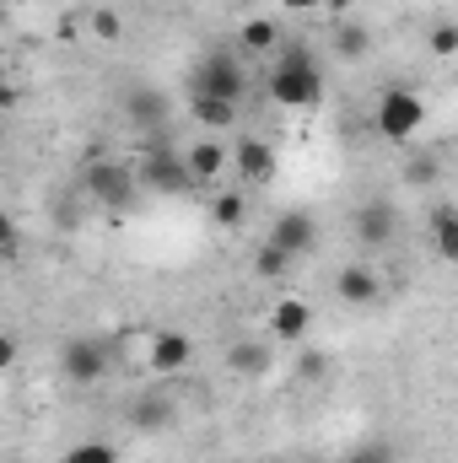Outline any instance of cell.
Wrapping results in <instances>:
<instances>
[{"instance_id": "6da1fadb", "label": "cell", "mask_w": 458, "mask_h": 463, "mask_svg": "<svg viewBox=\"0 0 458 463\" xmlns=\"http://www.w3.org/2000/svg\"><path fill=\"white\" fill-rule=\"evenodd\" d=\"M264 92H270V103L297 109V114L319 109V103H324V65H319V54H313V49H302V43L281 49V54H275V65H270Z\"/></svg>"}, {"instance_id": "7a4b0ae2", "label": "cell", "mask_w": 458, "mask_h": 463, "mask_svg": "<svg viewBox=\"0 0 458 463\" xmlns=\"http://www.w3.org/2000/svg\"><path fill=\"white\" fill-rule=\"evenodd\" d=\"M135 178H140V189H151V194H195V189H200L189 156L173 151V146H162V140H140V167H135Z\"/></svg>"}, {"instance_id": "3957f363", "label": "cell", "mask_w": 458, "mask_h": 463, "mask_svg": "<svg viewBox=\"0 0 458 463\" xmlns=\"http://www.w3.org/2000/svg\"><path fill=\"white\" fill-rule=\"evenodd\" d=\"M372 124H377V135H383V140L410 146V140L426 129V98H421V92H410V87H388V92L377 98V109H372Z\"/></svg>"}, {"instance_id": "277c9868", "label": "cell", "mask_w": 458, "mask_h": 463, "mask_svg": "<svg viewBox=\"0 0 458 463\" xmlns=\"http://www.w3.org/2000/svg\"><path fill=\"white\" fill-rule=\"evenodd\" d=\"M81 189H87V200H98V205H109V211H124V205L135 200L140 178H135L129 162H109V156H98V162H87Z\"/></svg>"}, {"instance_id": "5b68a950", "label": "cell", "mask_w": 458, "mask_h": 463, "mask_svg": "<svg viewBox=\"0 0 458 463\" xmlns=\"http://www.w3.org/2000/svg\"><path fill=\"white\" fill-rule=\"evenodd\" d=\"M195 92H205V98H222V103H243V92H248L243 54H232V49L205 54V60H200V71H195Z\"/></svg>"}, {"instance_id": "8992f818", "label": "cell", "mask_w": 458, "mask_h": 463, "mask_svg": "<svg viewBox=\"0 0 458 463\" xmlns=\"http://www.w3.org/2000/svg\"><path fill=\"white\" fill-rule=\"evenodd\" d=\"M232 162H237V178H243L248 189H264V184H275V173H281L275 146H270V140H259V135L237 140V146H232Z\"/></svg>"}, {"instance_id": "52a82bcc", "label": "cell", "mask_w": 458, "mask_h": 463, "mask_svg": "<svg viewBox=\"0 0 458 463\" xmlns=\"http://www.w3.org/2000/svg\"><path fill=\"white\" fill-rule=\"evenodd\" d=\"M264 237H270L275 248H286L291 259H302V253H313V242H319V222H313L308 211H297V205H291V211H281V216L270 222Z\"/></svg>"}, {"instance_id": "ba28073f", "label": "cell", "mask_w": 458, "mask_h": 463, "mask_svg": "<svg viewBox=\"0 0 458 463\" xmlns=\"http://www.w3.org/2000/svg\"><path fill=\"white\" fill-rule=\"evenodd\" d=\"M60 372H65L71 383H98V377L109 372V350H103V340L76 335L71 345L60 350Z\"/></svg>"}, {"instance_id": "9c48e42d", "label": "cell", "mask_w": 458, "mask_h": 463, "mask_svg": "<svg viewBox=\"0 0 458 463\" xmlns=\"http://www.w3.org/2000/svg\"><path fill=\"white\" fill-rule=\"evenodd\" d=\"M394 232H399V211H394L388 200H367V205L356 211V237H361V248H388Z\"/></svg>"}, {"instance_id": "30bf717a", "label": "cell", "mask_w": 458, "mask_h": 463, "mask_svg": "<svg viewBox=\"0 0 458 463\" xmlns=\"http://www.w3.org/2000/svg\"><path fill=\"white\" fill-rule=\"evenodd\" d=\"M308 329H313V307H308L302 297H281V302L270 307V335H275V340L302 345V340H308Z\"/></svg>"}, {"instance_id": "8fae6325", "label": "cell", "mask_w": 458, "mask_h": 463, "mask_svg": "<svg viewBox=\"0 0 458 463\" xmlns=\"http://www.w3.org/2000/svg\"><path fill=\"white\" fill-rule=\"evenodd\" d=\"M184 156H189L200 189H205V184H222V173H227V162H232V151L222 146V135H200L195 146H184Z\"/></svg>"}, {"instance_id": "7c38bea8", "label": "cell", "mask_w": 458, "mask_h": 463, "mask_svg": "<svg viewBox=\"0 0 458 463\" xmlns=\"http://www.w3.org/2000/svg\"><path fill=\"white\" fill-rule=\"evenodd\" d=\"M377 291H383V280H377L372 264H345L335 275V297L345 307H367V302H377Z\"/></svg>"}, {"instance_id": "4fadbf2b", "label": "cell", "mask_w": 458, "mask_h": 463, "mask_svg": "<svg viewBox=\"0 0 458 463\" xmlns=\"http://www.w3.org/2000/svg\"><path fill=\"white\" fill-rule=\"evenodd\" d=\"M189 361H195V340H189V335L162 329V335L151 340V372H157V377H173V372H184Z\"/></svg>"}, {"instance_id": "5bb4252c", "label": "cell", "mask_w": 458, "mask_h": 463, "mask_svg": "<svg viewBox=\"0 0 458 463\" xmlns=\"http://www.w3.org/2000/svg\"><path fill=\"white\" fill-rule=\"evenodd\" d=\"M124 114L135 129H146V140H157V129H162V118H167V98L157 92V87H135L129 98H124Z\"/></svg>"}, {"instance_id": "9a60e30c", "label": "cell", "mask_w": 458, "mask_h": 463, "mask_svg": "<svg viewBox=\"0 0 458 463\" xmlns=\"http://www.w3.org/2000/svg\"><path fill=\"white\" fill-rule=\"evenodd\" d=\"M237 49H243L248 60H270V54H281V27H275L270 16H248L243 33H237Z\"/></svg>"}, {"instance_id": "2e32d148", "label": "cell", "mask_w": 458, "mask_h": 463, "mask_svg": "<svg viewBox=\"0 0 458 463\" xmlns=\"http://www.w3.org/2000/svg\"><path fill=\"white\" fill-rule=\"evenodd\" d=\"M189 118H195L205 135H227L232 124H237V103L205 98V92H189Z\"/></svg>"}, {"instance_id": "e0dca14e", "label": "cell", "mask_w": 458, "mask_h": 463, "mask_svg": "<svg viewBox=\"0 0 458 463\" xmlns=\"http://www.w3.org/2000/svg\"><path fill=\"white\" fill-rule=\"evenodd\" d=\"M426 237H432V253L443 264H458V205H437L426 222Z\"/></svg>"}, {"instance_id": "ac0fdd59", "label": "cell", "mask_w": 458, "mask_h": 463, "mask_svg": "<svg viewBox=\"0 0 458 463\" xmlns=\"http://www.w3.org/2000/svg\"><path fill=\"white\" fill-rule=\"evenodd\" d=\"M329 43H335V54H340V60H350V65L372 54V33H367L356 16H340V22H335V38H329Z\"/></svg>"}, {"instance_id": "d6986e66", "label": "cell", "mask_w": 458, "mask_h": 463, "mask_svg": "<svg viewBox=\"0 0 458 463\" xmlns=\"http://www.w3.org/2000/svg\"><path fill=\"white\" fill-rule=\"evenodd\" d=\"M227 366L237 372V377H264L275 361H270V350L259 345V340H237V345L227 350Z\"/></svg>"}, {"instance_id": "ffe728a7", "label": "cell", "mask_w": 458, "mask_h": 463, "mask_svg": "<svg viewBox=\"0 0 458 463\" xmlns=\"http://www.w3.org/2000/svg\"><path fill=\"white\" fill-rule=\"evenodd\" d=\"M291 264H297V259H291L286 248H275L270 237L253 248V275H259V280H286V269H291Z\"/></svg>"}, {"instance_id": "44dd1931", "label": "cell", "mask_w": 458, "mask_h": 463, "mask_svg": "<svg viewBox=\"0 0 458 463\" xmlns=\"http://www.w3.org/2000/svg\"><path fill=\"white\" fill-rule=\"evenodd\" d=\"M243 211H248V205H243V194H237V189H216V200H211V216H216V227H243Z\"/></svg>"}, {"instance_id": "7402d4cb", "label": "cell", "mask_w": 458, "mask_h": 463, "mask_svg": "<svg viewBox=\"0 0 458 463\" xmlns=\"http://www.w3.org/2000/svg\"><path fill=\"white\" fill-rule=\"evenodd\" d=\"M426 49H432V60H458V27L453 22H437L426 33Z\"/></svg>"}, {"instance_id": "603a6c76", "label": "cell", "mask_w": 458, "mask_h": 463, "mask_svg": "<svg viewBox=\"0 0 458 463\" xmlns=\"http://www.w3.org/2000/svg\"><path fill=\"white\" fill-rule=\"evenodd\" d=\"M173 420V404L167 399H140V410H135V426L140 431H157V426H167Z\"/></svg>"}, {"instance_id": "cb8c5ba5", "label": "cell", "mask_w": 458, "mask_h": 463, "mask_svg": "<svg viewBox=\"0 0 458 463\" xmlns=\"http://www.w3.org/2000/svg\"><path fill=\"white\" fill-rule=\"evenodd\" d=\"M345 463H399V453H394V442H356Z\"/></svg>"}, {"instance_id": "d4e9b609", "label": "cell", "mask_w": 458, "mask_h": 463, "mask_svg": "<svg viewBox=\"0 0 458 463\" xmlns=\"http://www.w3.org/2000/svg\"><path fill=\"white\" fill-rule=\"evenodd\" d=\"M405 178H410V184H437V178H443V162H437L432 151H415L410 167H405Z\"/></svg>"}, {"instance_id": "484cf974", "label": "cell", "mask_w": 458, "mask_h": 463, "mask_svg": "<svg viewBox=\"0 0 458 463\" xmlns=\"http://www.w3.org/2000/svg\"><path fill=\"white\" fill-rule=\"evenodd\" d=\"M65 463H119V448L114 442H81L65 453Z\"/></svg>"}, {"instance_id": "4316f807", "label": "cell", "mask_w": 458, "mask_h": 463, "mask_svg": "<svg viewBox=\"0 0 458 463\" xmlns=\"http://www.w3.org/2000/svg\"><path fill=\"white\" fill-rule=\"evenodd\" d=\"M92 33H98L103 43H119V38H124V22H119V11L98 5V11H92Z\"/></svg>"}, {"instance_id": "83f0119b", "label": "cell", "mask_w": 458, "mask_h": 463, "mask_svg": "<svg viewBox=\"0 0 458 463\" xmlns=\"http://www.w3.org/2000/svg\"><path fill=\"white\" fill-rule=\"evenodd\" d=\"M297 377L319 383V377H324V355H319V350H302V361H297Z\"/></svg>"}, {"instance_id": "f1b7e54d", "label": "cell", "mask_w": 458, "mask_h": 463, "mask_svg": "<svg viewBox=\"0 0 458 463\" xmlns=\"http://www.w3.org/2000/svg\"><path fill=\"white\" fill-rule=\"evenodd\" d=\"M281 5H286V11H302V16H308V11H319V5H329V0H281Z\"/></svg>"}, {"instance_id": "f546056e", "label": "cell", "mask_w": 458, "mask_h": 463, "mask_svg": "<svg viewBox=\"0 0 458 463\" xmlns=\"http://www.w3.org/2000/svg\"><path fill=\"white\" fill-rule=\"evenodd\" d=\"M329 5H335V11H340V16H345V5H350V0H329Z\"/></svg>"}, {"instance_id": "4dcf8cb0", "label": "cell", "mask_w": 458, "mask_h": 463, "mask_svg": "<svg viewBox=\"0 0 458 463\" xmlns=\"http://www.w3.org/2000/svg\"><path fill=\"white\" fill-rule=\"evenodd\" d=\"M5 5H22V0H5Z\"/></svg>"}]
</instances>
